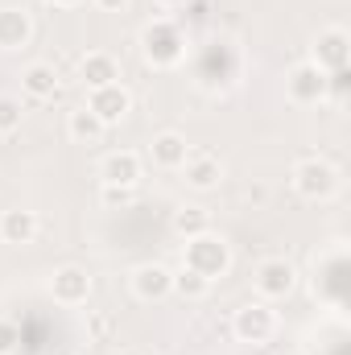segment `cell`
I'll use <instances>...</instances> for the list:
<instances>
[{"mask_svg":"<svg viewBox=\"0 0 351 355\" xmlns=\"http://www.w3.org/2000/svg\"><path fill=\"white\" fill-rule=\"evenodd\" d=\"M289 186H293V194L306 198V202H327V198L339 194L343 178H339V166H335V162L310 153V157H298V162H293V170H289Z\"/></svg>","mask_w":351,"mask_h":355,"instance_id":"obj_2","label":"cell"},{"mask_svg":"<svg viewBox=\"0 0 351 355\" xmlns=\"http://www.w3.org/2000/svg\"><path fill=\"white\" fill-rule=\"evenodd\" d=\"M232 54H240L232 42H219V37H215V42H207L203 62H198V79H203V83H211V87H215V83H219V87H228V83L240 75V67H223V58H232Z\"/></svg>","mask_w":351,"mask_h":355,"instance_id":"obj_14","label":"cell"},{"mask_svg":"<svg viewBox=\"0 0 351 355\" xmlns=\"http://www.w3.org/2000/svg\"><path fill=\"white\" fill-rule=\"evenodd\" d=\"M91 289H95V281H91V272L83 265H62V268H54V277H50V297L58 306H67V310L87 306Z\"/></svg>","mask_w":351,"mask_h":355,"instance_id":"obj_8","label":"cell"},{"mask_svg":"<svg viewBox=\"0 0 351 355\" xmlns=\"http://www.w3.org/2000/svg\"><path fill=\"white\" fill-rule=\"evenodd\" d=\"M37 232H42V219H37V211L12 207V211H4V215H0V240H4V244H12V248H21V244H33V240H37Z\"/></svg>","mask_w":351,"mask_h":355,"instance_id":"obj_16","label":"cell"},{"mask_svg":"<svg viewBox=\"0 0 351 355\" xmlns=\"http://www.w3.org/2000/svg\"><path fill=\"white\" fill-rule=\"evenodd\" d=\"M348 58H351V33L343 25H327V29L314 33L306 62H314L323 75H339V71H348Z\"/></svg>","mask_w":351,"mask_h":355,"instance_id":"obj_5","label":"cell"},{"mask_svg":"<svg viewBox=\"0 0 351 355\" xmlns=\"http://www.w3.org/2000/svg\"><path fill=\"white\" fill-rule=\"evenodd\" d=\"M252 289H257L261 302H285L298 289V268H293V261L264 257L261 265H257V272H252Z\"/></svg>","mask_w":351,"mask_h":355,"instance_id":"obj_6","label":"cell"},{"mask_svg":"<svg viewBox=\"0 0 351 355\" xmlns=\"http://www.w3.org/2000/svg\"><path fill=\"white\" fill-rule=\"evenodd\" d=\"M141 153L132 149H112L99 162V186H137L141 182Z\"/></svg>","mask_w":351,"mask_h":355,"instance_id":"obj_13","label":"cell"},{"mask_svg":"<svg viewBox=\"0 0 351 355\" xmlns=\"http://www.w3.org/2000/svg\"><path fill=\"white\" fill-rule=\"evenodd\" d=\"M83 107L99 116V124H103V128H116V124H120V120H128V112H132V91L124 87V83L95 87V91H87V103H83Z\"/></svg>","mask_w":351,"mask_h":355,"instance_id":"obj_10","label":"cell"},{"mask_svg":"<svg viewBox=\"0 0 351 355\" xmlns=\"http://www.w3.org/2000/svg\"><path fill=\"white\" fill-rule=\"evenodd\" d=\"M46 4H54V8H75V4H83V0H46Z\"/></svg>","mask_w":351,"mask_h":355,"instance_id":"obj_26","label":"cell"},{"mask_svg":"<svg viewBox=\"0 0 351 355\" xmlns=\"http://www.w3.org/2000/svg\"><path fill=\"white\" fill-rule=\"evenodd\" d=\"M91 4H95L99 12H124V8H128V0H91Z\"/></svg>","mask_w":351,"mask_h":355,"instance_id":"obj_25","label":"cell"},{"mask_svg":"<svg viewBox=\"0 0 351 355\" xmlns=\"http://www.w3.org/2000/svg\"><path fill=\"white\" fill-rule=\"evenodd\" d=\"M33 42V17L21 4H0V50L17 54Z\"/></svg>","mask_w":351,"mask_h":355,"instance_id":"obj_12","label":"cell"},{"mask_svg":"<svg viewBox=\"0 0 351 355\" xmlns=\"http://www.w3.org/2000/svg\"><path fill=\"white\" fill-rule=\"evenodd\" d=\"M25 124V103L17 95H0V137H12Z\"/></svg>","mask_w":351,"mask_h":355,"instance_id":"obj_22","label":"cell"},{"mask_svg":"<svg viewBox=\"0 0 351 355\" xmlns=\"http://www.w3.org/2000/svg\"><path fill=\"white\" fill-rule=\"evenodd\" d=\"M178 174H182V182H186L190 190L207 194V190H219V182H223L228 170H223V162H219L215 153H207V149H190Z\"/></svg>","mask_w":351,"mask_h":355,"instance_id":"obj_11","label":"cell"},{"mask_svg":"<svg viewBox=\"0 0 351 355\" xmlns=\"http://www.w3.org/2000/svg\"><path fill=\"white\" fill-rule=\"evenodd\" d=\"M79 83L87 91L108 87V83H120V62L108 54V50H87L79 58Z\"/></svg>","mask_w":351,"mask_h":355,"instance_id":"obj_15","label":"cell"},{"mask_svg":"<svg viewBox=\"0 0 351 355\" xmlns=\"http://www.w3.org/2000/svg\"><path fill=\"white\" fill-rule=\"evenodd\" d=\"M21 91L29 99H54L58 95V71H54V62H29L21 71Z\"/></svg>","mask_w":351,"mask_h":355,"instance_id":"obj_18","label":"cell"},{"mask_svg":"<svg viewBox=\"0 0 351 355\" xmlns=\"http://www.w3.org/2000/svg\"><path fill=\"white\" fill-rule=\"evenodd\" d=\"M232 335L240 339V343H252V347H261L268 343L273 335H277V310H273V302H244L236 314H232Z\"/></svg>","mask_w":351,"mask_h":355,"instance_id":"obj_4","label":"cell"},{"mask_svg":"<svg viewBox=\"0 0 351 355\" xmlns=\"http://www.w3.org/2000/svg\"><path fill=\"white\" fill-rule=\"evenodd\" d=\"M21 347V327L12 318H0V355H12Z\"/></svg>","mask_w":351,"mask_h":355,"instance_id":"obj_24","label":"cell"},{"mask_svg":"<svg viewBox=\"0 0 351 355\" xmlns=\"http://www.w3.org/2000/svg\"><path fill=\"white\" fill-rule=\"evenodd\" d=\"M182 265L203 272L207 281H219L232 268V244L219 232H203L194 240H182Z\"/></svg>","mask_w":351,"mask_h":355,"instance_id":"obj_3","label":"cell"},{"mask_svg":"<svg viewBox=\"0 0 351 355\" xmlns=\"http://www.w3.org/2000/svg\"><path fill=\"white\" fill-rule=\"evenodd\" d=\"M103 124H99V116L87 112V107H71L67 112V137L75 141V145H99L103 141Z\"/></svg>","mask_w":351,"mask_h":355,"instance_id":"obj_19","label":"cell"},{"mask_svg":"<svg viewBox=\"0 0 351 355\" xmlns=\"http://www.w3.org/2000/svg\"><path fill=\"white\" fill-rule=\"evenodd\" d=\"M285 95H289L298 107H314V103H323V99L331 95V75H323L314 62H298V67H289V75H285Z\"/></svg>","mask_w":351,"mask_h":355,"instance_id":"obj_7","label":"cell"},{"mask_svg":"<svg viewBox=\"0 0 351 355\" xmlns=\"http://www.w3.org/2000/svg\"><path fill=\"white\" fill-rule=\"evenodd\" d=\"M99 202L120 211V207H132L137 202V186H99Z\"/></svg>","mask_w":351,"mask_h":355,"instance_id":"obj_23","label":"cell"},{"mask_svg":"<svg viewBox=\"0 0 351 355\" xmlns=\"http://www.w3.org/2000/svg\"><path fill=\"white\" fill-rule=\"evenodd\" d=\"M137 50H141L145 67H153V71H174V67L186 62L190 42H186V33H182L178 21H170V17H153V21L141 25Z\"/></svg>","mask_w":351,"mask_h":355,"instance_id":"obj_1","label":"cell"},{"mask_svg":"<svg viewBox=\"0 0 351 355\" xmlns=\"http://www.w3.org/2000/svg\"><path fill=\"white\" fill-rule=\"evenodd\" d=\"M128 289L137 302H166L174 293V268L157 265V261H145L128 272Z\"/></svg>","mask_w":351,"mask_h":355,"instance_id":"obj_9","label":"cell"},{"mask_svg":"<svg viewBox=\"0 0 351 355\" xmlns=\"http://www.w3.org/2000/svg\"><path fill=\"white\" fill-rule=\"evenodd\" d=\"M162 8H182V4H190V0H157Z\"/></svg>","mask_w":351,"mask_h":355,"instance_id":"obj_27","label":"cell"},{"mask_svg":"<svg viewBox=\"0 0 351 355\" xmlns=\"http://www.w3.org/2000/svg\"><path fill=\"white\" fill-rule=\"evenodd\" d=\"M186 153H190V141H186L182 132H174V128H166V132H157V137L149 141V162H153L157 170H182Z\"/></svg>","mask_w":351,"mask_h":355,"instance_id":"obj_17","label":"cell"},{"mask_svg":"<svg viewBox=\"0 0 351 355\" xmlns=\"http://www.w3.org/2000/svg\"><path fill=\"white\" fill-rule=\"evenodd\" d=\"M211 285L215 281H207L203 272H194V268H174V293L182 297V302H203L207 293H211Z\"/></svg>","mask_w":351,"mask_h":355,"instance_id":"obj_21","label":"cell"},{"mask_svg":"<svg viewBox=\"0 0 351 355\" xmlns=\"http://www.w3.org/2000/svg\"><path fill=\"white\" fill-rule=\"evenodd\" d=\"M170 227H174V236H178V240H194V236L211 232V215H207L203 207L186 202V207H178L174 215H170Z\"/></svg>","mask_w":351,"mask_h":355,"instance_id":"obj_20","label":"cell"}]
</instances>
